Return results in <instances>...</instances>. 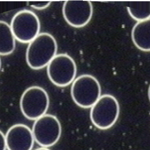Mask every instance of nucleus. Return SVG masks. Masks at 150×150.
Masks as SVG:
<instances>
[{
  "label": "nucleus",
  "instance_id": "39448f33",
  "mask_svg": "<svg viewBox=\"0 0 150 150\" xmlns=\"http://www.w3.org/2000/svg\"><path fill=\"white\" fill-rule=\"evenodd\" d=\"M47 74L54 85L66 87L74 81L77 67L74 59L66 53L56 55L47 66Z\"/></svg>",
  "mask_w": 150,
  "mask_h": 150
},
{
  "label": "nucleus",
  "instance_id": "4468645a",
  "mask_svg": "<svg viewBox=\"0 0 150 150\" xmlns=\"http://www.w3.org/2000/svg\"><path fill=\"white\" fill-rule=\"evenodd\" d=\"M7 149L6 146L5 136L3 133L0 130V150H6Z\"/></svg>",
  "mask_w": 150,
  "mask_h": 150
},
{
  "label": "nucleus",
  "instance_id": "9d476101",
  "mask_svg": "<svg viewBox=\"0 0 150 150\" xmlns=\"http://www.w3.org/2000/svg\"><path fill=\"white\" fill-rule=\"evenodd\" d=\"M131 37L137 48L144 52H149L150 18L137 22L132 29Z\"/></svg>",
  "mask_w": 150,
  "mask_h": 150
},
{
  "label": "nucleus",
  "instance_id": "dca6fc26",
  "mask_svg": "<svg viewBox=\"0 0 150 150\" xmlns=\"http://www.w3.org/2000/svg\"><path fill=\"white\" fill-rule=\"evenodd\" d=\"M149 100L150 101V85L149 86Z\"/></svg>",
  "mask_w": 150,
  "mask_h": 150
},
{
  "label": "nucleus",
  "instance_id": "2eb2a0df",
  "mask_svg": "<svg viewBox=\"0 0 150 150\" xmlns=\"http://www.w3.org/2000/svg\"><path fill=\"white\" fill-rule=\"evenodd\" d=\"M35 150H49V149H47V148H39V149H36Z\"/></svg>",
  "mask_w": 150,
  "mask_h": 150
},
{
  "label": "nucleus",
  "instance_id": "ddd939ff",
  "mask_svg": "<svg viewBox=\"0 0 150 150\" xmlns=\"http://www.w3.org/2000/svg\"><path fill=\"white\" fill-rule=\"evenodd\" d=\"M51 3L50 1L30 2L29 4L33 9L37 10H43L49 7Z\"/></svg>",
  "mask_w": 150,
  "mask_h": 150
},
{
  "label": "nucleus",
  "instance_id": "1a4fd4ad",
  "mask_svg": "<svg viewBox=\"0 0 150 150\" xmlns=\"http://www.w3.org/2000/svg\"><path fill=\"white\" fill-rule=\"evenodd\" d=\"M5 139L8 150H31L34 144L32 131L24 124H16L9 129Z\"/></svg>",
  "mask_w": 150,
  "mask_h": 150
},
{
  "label": "nucleus",
  "instance_id": "f257e3e1",
  "mask_svg": "<svg viewBox=\"0 0 150 150\" xmlns=\"http://www.w3.org/2000/svg\"><path fill=\"white\" fill-rule=\"evenodd\" d=\"M58 45L54 37L48 33H39L29 43L25 59L28 66L33 70L47 66L56 55Z\"/></svg>",
  "mask_w": 150,
  "mask_h": 150
},
{
  "label": "nucleus",
  "instance_id": "7ed1b4c3",
  "mask_svg": "<svg viewBox=\"0 0 150 150\" xmlns=\"http://www.w3.org/2000/svg\"><path fill=\"white\" fill-rule=\"evenodd\" d=\"M120 112V105L117 99L110 94H105L100 96L92 107L90 117L96 127L107 129L115 124Z\"/></svg>",
  "mask_w": 150,
  "mask_h": 150
},
{
  "label": "nucleus",
  "instance_id": "9b49d317",
  "mask_svg": "<svg viewBox=\"0 0 150 150\" xmlns=\"http://www.w3.org/2000/svg\"><path fill=\"white\" fill-rule=\"evenodd\" d=\"M16 48V38L10 25L0 20V55H7L12 53Z\"/></svg>",
  "mask_w": 150,
  "mask_h": 150
},
{
  "label": "nucleus",
  "instance_id": "f03ea898",
  "mask_svg": "<svg viewBox=\"0 0 150 150\" xmlns=\"http://www.w3.org/2000/svg\"><path fill=\"white\" fill-rule=\"evenodd\" d=\"M71 94L74 102L79 106L91 107L101 96L100 84L93 76L81 75L73 82Z\"/></svg>",
  "mask_w": 150,
  "mask_h": 150
},
{
  "label": "nucleus",
  "instance_id": "20e7f679",
  "mask_svg": "<svg viewBox=\"0 0 150 150\" xmlns=\"http://www.w3.org/2000/svg\"><path fill=\"white\" fill-rule=\"evenodd\" d=\"M49 103V96L45 89L40 86H31L21 96L20 109L25 118L36 120L46 114Z\"/></svg>",
  "mask_w": 150,
  "mask_h": 150
},
{
  "label": "nucleus",
  "instance_id": "6e6552de",
  "mask_svg": "<svg viewBox=\"0 0 150 150\" xmlns=\"http://www.w3.org/2000/svg\"><path fill=\"white\" fill-rule=\"evenodd\" d=\"M62 13L69 25L80 28L85 26L91 19L93 8L90 1H66L62 7Z\"/></svg>",
  "mask_w": 150,
  "mask_h": 150
},
{
  "label": "nucleus",
  "instance_id": "423d86ee",
  "mask_svg": "<svg viewBox=\"0 0 150 150\" xmlns=\"http://www.w3.org/2000/svg\"><path fill=\"white\" fill-rule=\"evenodd\" d=\"M10 26L16 39L22 43H29L39 34L40 21L31 11L23 10L14 15Z\"/></svg>",
  "mask_w": 150,
  "mask_h": 150
},
{
  "label": "nucleus",
  "instance_id": "f3484780",
  "mask_svg": "<svg viewBox=\"0 0 150 150\" xmlns=\"http://www.w3.org/2000/svg\"><path fill=\"white\" fill-rule=\"evenodd\" d=\"M1 58H0V70H1Z\"/></svg>",
  "mask_w": 150,
  "mask_h": 150
},
{
  "label": "nucleus",
  "instance_id": "f8f14e48",
  "mask_svg": "<svg viewBox=\"0 0 150 150\" xmlns=\"http://www.w3.org/2000/svg\"><path fill=\"white\" fill-rule=\"evenodd\" d=\"M127 9L129 15L138 22L150 18V1L131 2Z\"/></svg>",
  "mask_w": 150,
  "mask_h": 150
},
{
  "label": "nucleus",
  "instance_id": "0eeeda50",
  "mask_svg": "<svg viewBox=\"0 0 150 150\" xmlns=\"http://www.w3.org/2000/svg\"><path fill=\"white\" fill-rule=\"evenodd\" d=\"M32 131L34 141L43 148H47L53 146L59 140L61 125L55 116L45 114L35 120Z\"/></svg>",
  "mask_w": 150,
  "mask_h": 150
}]
</instances>
